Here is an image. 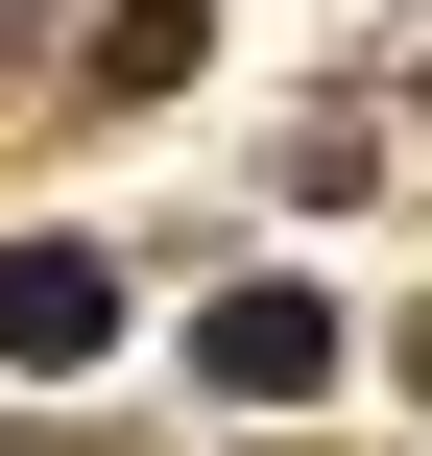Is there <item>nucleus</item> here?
<instances>
[{
    "mask_svg": "<svg viewBox=\"0 0 432 456\" xmlns=\"http://www.w3.org/2000/svg\"><path fill=\"white\" fill-rule=\"evenodd\" d=\"M192 385H216V409H289V385H337V289H313V265L216 289V313H192Z\"/></svg>",
    "mask_w": 432,
    "mask_h": 456,
    "instance_id": "obj_1",
    "label": "nucleus"
},
{
    "mask_svg": "<svg viewBox=\"0 0 432 456\" xmlns=\"http://www.w3.org/2000/svg\"><path fill=\"white\" fill-rule=\"evenodd\" d=\"M96 337H120V289H96L72 240H24V265H0V361H24V385H72Z\"/></svg>",
    "mask_w": 432,
    "mask_h": 456,
    "instance_id": "obj_2",
    "label": "nucleus"
},
{
    "mask_svg": "<svg viewBox=\"0 0 432 456\" xmlns=\"http://www.w3.org/2000/svg\"><path fill=\"white\" fill-rule=\"evenodd\" d=\"M409 385H432V337H409Z\"/></svg>",
    "mask_w": 432,
    "mask_h": 456,
    "instance_id": "obj_3",
    "label": "nucleus"
}]
</instances>
